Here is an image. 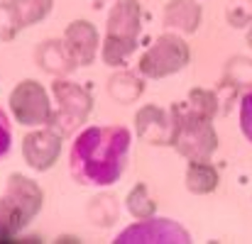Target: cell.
I'll use <instances>...</instances> for the list:
<instances>
[{
	"label": "cell",
	"mask_w": 252,
	"mask_h": 244,
	"mask_svg": "<svg viewBox=\"0 0 252 244\" xmlns=\"http://www.w3.org/2000/svg\"><path fill=\"white\" fill-rule=\"evenodd\" d=\"M71 61L76 66H91L98 56V29L93 22L88 20H76L66 27L64 37H62Z\"/></svg>",
	"instance_id": "10"
},
{
	"label": "cell",
	"mask_w": 252,
	"mask_h": 244,
	"mask_svg": "<svg viewBox=\"0 0 252 244\" xmlns=\"http://www.w3.org/2000/svg\"><path fill=\"white\" fill-rule=\"evenodd\" d=\"M189 61H191V49L186 39L179 32H164L140 56L137 71L142 79H167L184 71Z\"/></svg>",
	"instance_id": "6"
},
{
	"label": "cell",
	"mask_w": 252,
	"mask_h": 244,
	"mask_svg": "<svg viewBox=\"0 0 252 244\" xmlns=\"http://www.w3.org/2000/svg\"><path fill=\"white\" fill-rule=\"evenodd\" d=\"M186 100H189L193 108H198V110H203V112H208V115H213V117L218 115V98H216V93L208 90V88H193Z\"/></svg>",
	"instance_id": "21"
},
{
	"label": "cell",
	"mask_w": 252,
	"mask_h": 244,
	"mask_svg": "<svg viewBox=\"0 0 252 244\" xmlns=\"http://www.w3.org/2000/svg\"><path fill=\"white\" fill-rule=\"evenodd\" d=\"M88 217L93 225H100V227H108L113 225V220L118 217V203L113 195H100L95 198L91 205H88Z\"/></svg>",
	"instance_id": "18"
},
{
	"label": "cell",
	"mask_w": 252,
	"mask_h": 244,
	"mask_svg": "<svg viewBox=\"0 0 252 244\" xmlns=\"http://www.w3.org/2000/svg\"><path fill=\"white\" fill-rule=\"evenodd\" d=\"M20 22L15 17V10L10 5V0H2L0 2V42H12L20 32Z\"/></svg>",
	"instance_id": "20"
},
{
	"label": "cell",
	"mask_w": 252,
	"mask_h": 244,
	"mask_svg": "<svg viewBox=\"0 0 252 244\" xmlns=\"http://www.w3.org/2000/svg\"><path fill=\"white\" fill-rule=\"evenodd\" d=\"M132 147L125 125H93L76 135L69 152V171L79 186L108 188L120 181Z\"/></svg>",
	"instance_id": "1"
},
{
	"label": "cell",
	"mask_w": 252,
	"mask_h": 244,
	"mask_svg": "<svg viewBox=\"0 0 252 244\" xmlns=\"http://www.w3.org/2000/svg\"><path fill=\"white\" fill-rule=\"evenodd\" d=\"M52 98L57 103L54 112H52V120H49V127L57 130L62 137H71L93 110V98L91 93L86 90L84 85L69 81V79H54L52 83Z\"/></svg>",
	"instance_id": "5"
},
{
	"label": "cell",
	"mask_w": 252,
	"mask_h": 244,
	"mask_svg": "<svg viewBox=\"0 0 252 244\" xmlns=\"http://www.w3.org/2000/svg\"><path fill=\"white\" fill-rule=\"evenodd\" d=\"M62 135L52 130L49 125L32 130L22 139V159L32 171H49L54 163L59 162L62 154Z\"/></svg>",
	"instance_id": "8"
},
{
	"label": "cell",
	"mask_w": 252,
	"mask_h": 244,
	"mask_svg": "<svg viewBox=\"0 0 252 244\" xmlns=\"http://www.w3.org/2000/svg\"><path fill=\"white\" fill-rule=\"evenodd\" d=\"M220 183V176H218V168L211 163V159H193L186 166V188L189 193L193 195H208L218 188Z\"/></svg>",
	"instance_id": "14"
},
{
	"label": "cell",
	"mask_w": 252,
	"mask_h": 244,
	"mask_svg": "<svg viewBox=\"0 0 252 244\" xmlns=\"http://www.w3.org/2000/svg\"><path fill=\"white\" fill-rule=\"evenodd\" d=\"M10 147H12V125H10L7 112L0 108V159L7 157Z\"/></svg>",
	"instance_id": "23"
},
{
	"label": "cell",
	"mask_w": 252,
	"mask_h": 244,
	"mask_svg": "<svg viewBox=\"0 0 252 244\" xmlns=\"http://www.w3.org/2000/svg\"><path fill=\"white\" fill-rule=\"evenodd\" d=\"M164 27L179 34H193L201 27V2L198 0H171L162 15Z\"/></svg>",
	"instance_id": "13"
},
{
	"label": "cell",
	"mask_w": 252,
	"mask_h": 244,
	"mask_svg": "<svg viewBox=\"0 0 252 244\" xmlns=\"http://www.w3.org/2000/svg\"><path fill=\"white\" fill-rule=\"evenodd\" d=\"M248 44H250V47H252V27H250V29H248Z\"/></svg>",
	"instance_id": "24"
},
{
	"label": "cell",
	"mask_w": 252,
	"mask_h": 244,
	"mask_svg": "<svg viewBox=\"0 0 252 244\" xmlns=\"http://www.w3.org/2000/svg\"><path fill=\"white\" fill-rule=\"evenodd\" d=\"M171 112V144L184 159L198 162L211 159L218 149V135L213 127V115L193 108L189 100L174 103L169 108Z\"/></svg>",
	"instance_id": "2"
},
{
	"label": "cell",
	"mask_w": 252,
	"mask_h": 244,
	"mask_svg": "<svg viewBox=\"0 0 252 244\" xmlns=\"http://www.w3.org/2000/svg\"><path fill=\"white\" fill-rule=\"evenodd\" d=\"M42 188L22 173H10L5 193L0 198V240H12L20 235L42 210Z\"/></svg>",
	"instance_id": "4"
},
{
	"label": "cell",
	"mask_w": 252,
	"mask_h": 244,
	"mask_svg": "<svg viewBox=\"0 0 252 244\" xmlns=\"http://www.w3.org/2000/svg\"><path fill=\"white\" fill-rule=\"evenodd\" d=\"M191 237H189V232L181 227V225H176V222H171L167 217H145V220H140L137 225H130L127 230H123L120 235H118V244H127V242H189Z\"/></svg>",
	"instance_id": "9"
},
{
	"label": "cell",
	"mask_w": 252,
	"mask_h": 244,
	"mask_svg": "<svg viewBox=\"0 0 252 244\" xmlns=\"http://www.w3.org/2000/svg\"><path fill=\"white\" fill-rule=\"evenodd\" d=\"M137 137L147 144L169 147L171 144V112L159 105H145L135 115Z\"/></svg>",
	"instance_id": "11"
},
{
	"label": "cell",
	"mask_w": 252,
	"mask_h": 244,
	"mask_svg": "<svg viewBox=\"0 0 252 244\" xmlns=\"http://www.w3.org/2000/svg\"><path fill=\"white\" fill-rule=\"evenodd\" d=\"M127 213L135 220H145V217H152L157 213V203L150 195V190H147L145 183L132 186V190L127 193Z\"/></svg>",
	"instance_id": "17"
},
{
	"label": "cell",
	"mask_w": 252,
	"mask_h": 244,
	"mask_svg": "<svg viewBox=\"0 0 252 244\" xmlns=\"http://www.w3.org/2000/svg\"><path fill=\"white\" fill-rule=\"evenodd\" d=\"M7 103H10V112L15 122H20L22 127H44L49 125L52 112H54L47 88L34 79H25L17 83Z\"/></svg>",
	"instance_id": "7"
},
{
	"label": "cell",
	"mask_w": 252,
	"mask_h": 244,
	"mask_svg": "<svg viewBox=\"0 0 252 244\" xmlns=\"http://www.w3.org/2000/svg\"><path fill=\"white\" fill-rule=\"evenodd\" d=\"M142 90H145L142 79H137V76L130 74V71H120V74H115V76L108 81V93H110V98L118 100V103H123V105L135 103V100L142 95Z\"/></svg>",
	"instance_id": "15"
},
{
	"label": "cell",
	"mask_w": 252,
	"mask_h": 244,
	"mask_svg": "<svg viewBox=\"0 0 252 244\" xmlns=\"http://www.w3.org/2000/svg\"><path fill=\"white\" fill-rule=\"evenodd\" d=\"M142 34V10L137 0H118L105 20L100 59L110 69H123L137 49Z\"/></svg>",
	"instance_id": "3"
},
{
	"label": "cell",
	"mask_w": 252,
	"mask_h": 244,
	"mask_svg": "<svg viewBox=\"0 0 252 244\" xmlns=\"http://www.w3.org/2000/svg\"><path fill=\"white\" fill-rule=\"evenodd\" d=\"M223 85H248L252 88V61L250 59H243V56H235L228 61V71H225V79Z\"/></svg>",
	"instance_id": "19"
},
{
	"label": "cell",
	"mask_w": 252,
	"mask_h": 244,
	"mask_svg": "<svg viewBox=\"0 0 252 244\" xmlns=\"http://www.w3.org/2000/svg\"><path fill=\"white\" fill-rule=\"evenodd\" d=\"M34 61H37V66L44 74H49L54 79L69 76L76 69V64L71 61V56H69V52H66L62 39H44L37 47V52H34Z\"/></svg>",
	"instance_id": "12"
},
{
	"label": "cell",
	"mask_w": 252,
	"mask_h": 244,
	"mask_svg": "<svg viewBox=\"0 0 252 244\" xmlns=\"http://www.w3.org/2000/svg\"><path fill=\"white\" fill-rule=\"evenodd\" d=\"M240 130L252 144V88L240 98Z\"/></svg>",
	"instance_id": "22"
},
{
	"label": "cell",
	"mask_w": 252,
	"mask_h": 244,
	"mask_svg": "<svg viewBox=\"0 0 252 244\" xmlns=\"http://www.w3.org/2000/svg\"><path fill=\"white\" fill-rule=\"evenodd\" d=\"M12 10H15V17L20 22V27H32L37 22H42L52 7H54V0H10Z\"/></svg>",
	"instance_id": "16"
}]
</instances>
